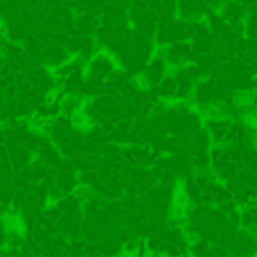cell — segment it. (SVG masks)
<instances>
[{"label": "cell", "instance_id": "6da1fadb", "mask_svg": "<svg viewBox=\"0 0 257 257\" xmlns=\"http://www.w3.org/2000/svg\"><path fill=\"white\" fill-rule=\"evenodd\" d=\"M228 255L230 257H255L257 255V239L253 232L237 228L235 235H232L230 246H228Z\"/></svg>", "mask_w": 257, "mask_h": 257}]
</instances>
